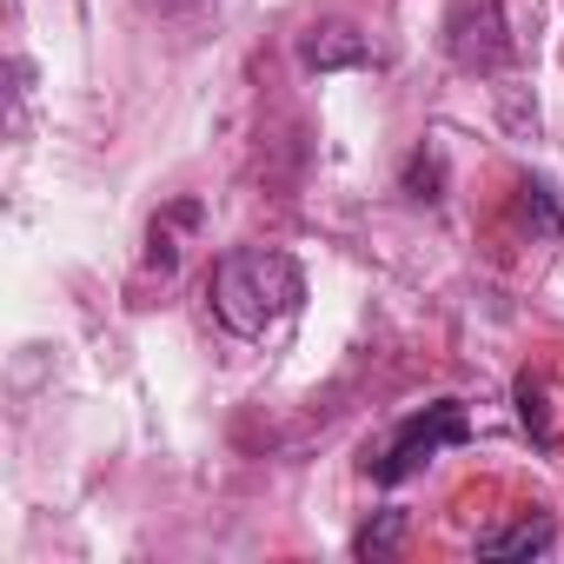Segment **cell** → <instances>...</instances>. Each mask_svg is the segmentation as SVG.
Wrapping results in <instances>:
<instances>
[{"label":"cell","instance_id":"cell-1","mask_svg":"<svg viewBox=\"0 0 564 564\" xmlns=\"http://www.w3.org/2000/svg\"><path fill=\"white\" fill-rule=\"evenodd\" d=\"M206 300H213V319L232 333V339H272L306 300V272L293 252L279 246H226L213 259V279H206Z\"/></svg>","mask_w":564,"mask_h":564},{"label":"cell","instance_id":"cell-2","mask_svg":"<svg viewBox=\"0 0 564 564\" xmlns=\"http://www.w3.org/2000/svg\"><path fill=\"white\" fill-rule=\"evenodd\" d=\"M445 54L465 74H511L524 61V34L511 28L505 0H452L445 8Z\"/></svg>","mask_w":564,"mask_h":564},{"label":"cell","instance_id":"cell-3","mask_svg":"<svg viewBox=\"0 0 564 564\" xmlns=\"http://www.w3.org/2000/svg\"><path fill=\"white\" fill-rule=\"evenodd\" d=\"M465 438H471L465 405H458V399H438V405L412 412V419L392 432V445L372 458V478H379V485H399V478H412L419 465H432L445 445H465Z\"/></svg>","mask_w":564,"mask_h":564},{"label":"cell","instance_id":"cell-4","mask_svg":"<svg viewBox=\"0 0 564 564\" xmlns=\"http://www.w3.org/2000/svg\"><path fill=\"white\" fill-rule=\"evenodd\" d=\"M300 61L313 74H346V67H366L372 61V41L352 21H319V28L300 34Z\"/></svg>","mask_w":564,"mask_h":564},{"label":"cell","instance_id":"cell-5","mask_svg":"<svg viewBox=\"0 0 564 564\" xmlns=\"http://www.w3.org/2000/svg\"><path fill=\"white\" fill-rule=\"evenodd\" d=\"M551 538H557V524H551L544 511H531V518H518V524L485 531V538H478V557H538V551H551Z\"/></svg>","mask_w":564,"mask_h":564},{"label":"cell","instance_id":"cell-6","mask_svg":"<svg viewBox=\"0 0 564 564\" xmlns=\"http://www.w3.org/2000/svg\"><path fill=\"white\" fill-rule=\"evenodd\" d=\"M199 226V199H173L160 219H153V246H147V265L166 279L173 265H180V232H193Z\"/></svg>","mask_w":564,"mask_h":564},{"label":"cell","instance_id":"cell-7","mask_svg":"<svg viewBox=\"0 0 564 564\" xmlns=\"http://www.w3.org/2000/svg\"><path fill=\"white\" fill-rule=\"evenodd\" d=\"M518 213H524L531 239H557V199H551L544 180H524V186H518Z\"/></svg>","mask_w":564,"mask_h":564},{"label":"cell","instance_id":"cell-8","mask_svg":"<svg viewBox=\"0 0 564 564\" xmlns=\"http://www.w3.org/2000/svg\"><path fill=\"white\" fill-rule=\"evenodd\" d=\"M438 186H445V153H438V147H419V153L405 160V193H412V199H438Z\"/></svg>","mask_w":564,"mask_h":564},{"label":"cell","instance_id":"cell-9","mask_svg":"<svg viewBox=\"0 0 564 564\" xmlns=\"http://www.w3.org/2000/svg\"><path fill=\"white\" fill-rule=\"evenodd\" d=\"M399 531H405V518H399V511H386L379 524H366V531L352 538V551H359V557H386V551L399 544Z\"/></svg>","mask_w":564,"mask_h":564},{"label":"cell","instance_id":"cell-10","mask_svg":"<svg viewBox=\"0 0 564 564\" xmlns=\"http://www.w3.org/2000/svg\"><path fill=\"white\" fill-rule=\"evenodd\" d=\"M160 14H186V8H199V0H153Z\"/></svg>","mask_w":564,"mask_h":564}]
</instances>
